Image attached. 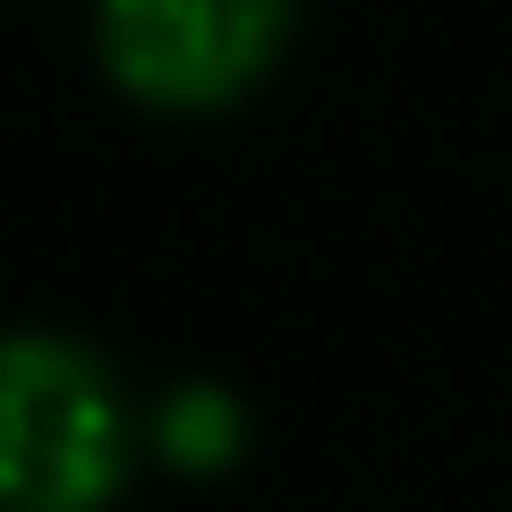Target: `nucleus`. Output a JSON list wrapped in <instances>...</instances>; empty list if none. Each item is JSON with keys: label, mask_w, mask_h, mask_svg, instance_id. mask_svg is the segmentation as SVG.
I'll return each mask as SVG.
<instances>
[{"label": "nucleus", "mask_w": 512, "mask_h": 512, "mask_svg": "<svg viewBox=\"0 0 512 512\" xmlns=\"http://www.w3.org/2000/svg\"><path fill=\"white\" fill-rule=\"evenodd\" d=\"M291 0H103V52L128 86L205 103L274 52Z\"/></svg>", "instance_id": "nucleus-2"}, {"label": "nucleus", "mask_w": 512, "mask_h": 512, "mask_svg": "<svg viewBox=\"0 0 512 512\" xmlns=\"http://www.w3.org/2000/svg\"><path fill=\"white\" fill-rule=\"evenodd\" d=\"M163 444L180 461H222L239 444V402L222 393V384H180L163 402Z\"/></svg>", "instance_id": "nucleus-3"}, {"label": "nucleus", "mask_w": 512, "mask_h": 512, "mask_svg": "<svg viewBox=\"0 0 512 512\" xmlns=\"http://www.w3.org/2000/svg\"><path fill=\"white\" fill-rule=\"evenodd\" d=\"M120 453L128 419L103 359L60 333H0V512H86Z\"/></svg>", "instance_id": "nucleus-1"}]
</instances>
